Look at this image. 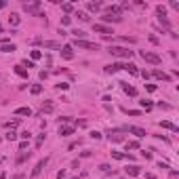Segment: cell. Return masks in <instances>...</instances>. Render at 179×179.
<instances>
[{
	"mask_svg": "<svg viewBox=\"0 0 179 179\" xmlns=\"http://www.w3.org/2000/svg\"><path fill=\"white\" fill-rule=\"evenodd\" d=\"M32 95H40V93H42V85H32Z\"/></svg>",
	"mask_w": 179,
	"mask_h": 179,
	"instance_id": "obj_33",
	"label": "cell"
},
{
	"mask_svg": "<svg viewBox=\"0 0 179 179\" xmlns=\"http://www.w3.org/2000/svg\"><path fill=\"white\" fill-rule=\"evenodd\" d=\"M4 139H6V141H15V139H17V133H15V131H6Z\"/></svg>",
	"mask_w": 179,
	"mask_h": 179,
	"instance_id": "obj_32",
	"label": "cell"
},
{
	"mask_svg": "<svg viewBox=\"0 0 179 179\" xmlns=\"http://www.w3.org/2000/svg\"><path fill=\"white\" fill-rule=\"evenodd\" d=\"M139 103H141V108H143V110H145V112H150V110H152V108H154V103H152V101H150V99H143V101H139Z\"/></svg>",
	"mask_w": 179,
	"mask_h": 179,
	"instance_id": "obj_27",
	"label": "cell"
},
{
	"mask_svg": "<svg viewBox=\"0 0 179 179\" xmlns=\"http://www.w3.org/2000/svg\"><path fill=\"white\" fill-rule=\"evenodd\" d=\"M74 133V127H61V129H59V135H61V137H68V135H72Z\"/></svg>",
	"mask_w": 179,
	"mask_h": 179,
	"instance_id": "obj_23",
	"label": "cell"
},
{
	"mask_svg": "<svg viewBox=\"0 0 179 179\" xmlns=\"http://www.w3.org/2000/svg\"><path fill=\"white\" fill-rule=\"evenodd\" d=\"M70 21H72V17H61V25H70Z\"/></svg>",
	"mask_w": 179,
	"mask_h": 179,
	"instance_id": "obj_45",
	"label": "cell"
},
{
	"mask_svg": "<svg viewBox=\"0 0 179 179\" xmlns=\"http://www.w3.org/2000/svg\"><path fill=\"white\" fill-rule=\"evenodd\" d=\"M141 156H143L145 160H152V152H141Z\"/></svg>",
	"mask_w": 179,
	"mask_h": 179,
	"instance_id": "obj_47",
	"label": "cell"
},
{
	"mask_svg": "<svg viewBox=\"0 0 179 179\" xmlns=\"http://www.w3.org/2000/svg\"><path fill=\"white\" fill-rule=\"evenodd\" d=\"M139 55H141V59H143V61H148V63H152V65H160V63H162L160 55H156V53H150V51H141Z\"/></svg>",
	"mask_w": 179,
	"mask_h": 179,
	"instance_id": "obj_2",
	"label": "cell"
},
{
	"mask_svg": "<svg viewBox=\"0 0 179 179\" xmlns=\"http://www.w3.org/2000/svg\"><path fill=\"white\" fill-rule=\"evenodd\" d=\"M139 148V141H127V152L129 150H137Z\"/></svg>",
	"mask_w": 179,
	"mask_h": 179,
	"instance_id": "obj_36",
	"label": "cell"
},
{
	"mask_svg": "<svg viewBox=\"0 0 179 179\" xmlns=\"http://www.w3.org/2000/svg\"><path fill=\"white\" fill-rule=\"evenodd\" d=\"M78 145H80V139H78V141H72V143H70V145H68V150H76V148H78Z\"/></svg>",
	"mask_w": 179,
	"mask_h": 179,
	"instance_id": "obj_44",
	"label": "cell"
},
{
	"mask_svg": "<svg viewBox=\"0 0 179 179\" xmlns=\"http://www.w3.org/2000/svg\"><path fill=\"white\" fill-rule=\"evenodd\" d=\"M76 17H78L80 21H89V19H91V17L85 13V11H76Z\"/></svg>",
	"mask_w": 179,
	"mask_h": 179,
	"instance_id": "obj_31",
	"label": "cell"
},
{
	"mask_svg": "<svg viewBox=\"0 0 179 179\" xmlns=\"http://www.w3.org/2000/svg\"><path fill=\"white\" fill-rule=\"evenodd\" d=\"M160 127H162V129H169V131H173V133H179V127L177 124H173V122H169V120H162Z\"/></svg>",
	"mask_w": 179,
	"mask_h": 179,
	"instance_id": "obj_13",
	"label": "cell"
},
{
	"mask_svg": "<svg viewBox=\"0 0 179 179\" xmlns=\"http://www.w3.org/2000/svg\"><path fill=\"white\" fill-rule=\"evenodd\" d=\"M145 179H156V175L154 173H145Z\"/></svg>",
	"mask_w": 179,
	"mask_h": 179,
	"instance_id": "obj_53",
	"label": "cell"
},
{
	"mask_svg": "<svg viewBox=\"0 0 179 179\" xmlns=\"http://www.w3.org/2000/svg\"><path fill=\"white\" fill-rule=\"evenodd\" d=\"M23 68H28V70H30V68H36V65H34V61H28V59H23Z\"/></svg>",
	"mask_w": 179,
	"mask_h": 179,
	"instance_id": "obj_42",
	"label": "cell"
},
{
	"mask_svg": "<svg viewBox=\"0 0 179 179\" xmlns=\"http://www.w3.org/2000/svg\"><path fill=\"white\" fill-rule=\"evenodd\" d=\"M25 148H28V141H21V143H19V152H23Z\"/></svg>",
	"mask_w": 179,
	"mask_h": 179,
	"instance_id": "obj_50",
	"label": "cell"
},
{
	"mask_svg": "<svg viewBox=\"0 0 179 179\" xmlns=\"http://www.w3.org/2000/svg\"><path fill=\"white\" fill-rule=\"evenodd\" d=\"M122 112H124V114H129V116H139V114H141L139 110H122Z\"/></svg>",
	"mask_w": 179,
	"mask_h": 179,
	"instance_id": "obj_39",
	"label": "cell"
},
{
	"mask_svg": "<svg viewBox=\"0 0 179 179\" xmlns=\"http://www.w3.org/2000/svg\"><path fill=\"white\" fill-rule=\"evenodd\" d=\"M110 154H112V158H116V160H124V158H127V154H122V152H116V150H112Z\"/></svg>",
	"mask_w": 179,
	"mask_h": 179,
	"instance_id": "obj_28",
	"label": "cell"
},
{
	"mask_svg": "<svg viewBox=\"0 0 179 179\" xmlns=\"http://www.w3.org/2000/svg\"><path fill=\"white\" fill-rule=\"evenodd\" d=\"M101 6H103L101 2H89V4H87V8H89L91 13H99V11H101Z\"/></svg>",
	"mask_w": 179,
	"mask_h": 179,
	"instance_id": "obj_17",
	"label": "cell"
},
{
	"mask_svg": "<svg viewBox=\"0 0 179 179\" xmlns=\"http://www.w3.org/2000/svg\"><path fill=\"white\" fill-rule=\"evenodd\" d=\"M42 46L45 48H59V42H55V40H42Z\"/></svg>",
	"mask_w": 179,
	"mask_h": 179,
	"instance_id": "obj_22",
	"label": "cell"
},
{
	"mask_svg": "<svg viewBox=\"0 0 179 179\" xmlns=\"http://www.w3.org/2000/svg\"><path fill=\"white\" fill-rule=\"evenodd\" d=\"M46 78H48V72L42 70V72H40V80H46Z\"/></svg>",
	"mask_w": 179,
	"mask_h": 179,
	"instance_id": "obj_48",
	"label": "cell"
},
{
	"mask_svg": "<svg viewBox=\"0 0 179 179\" xmlns=\"http://www.w3.org/2000/svg\"><path fill=\"white\" fill-rule=\"evenodd\" d=\"M158 21H160V23H162V25H164V28H167V30H169V28H171V21H169V19H167V17H158Z\"/></svg>",
	"mask_w": 179,
	"mask_h": 179,
	"instance_id": "obj_37",
	"label": "cell"
},
{
	"mask_svg": "<svg viewBox=\"0 0 179 179\" xmlns=\"http://www.w3.org/2000/svg\"><path fill=\"white\" fill-rule=\"evenodd\" d=\"M74 46H78V48H91V51H99V45L87 42V40H74Z\"/></svg>",
	"mask_w": 179,
	"mask_h": 179,
	"instance_id": "obj_8",
	"label": "cell"
},
{
	"mask_svg": "<svg viewBox=\"0 0 179 179\" xmlns=\"http://www.w3.org/2000/svg\"><path fill=\"white\" fill-rule=\"evenodd\" d=\"M72 34L76 40H85V36H87V32H82V30H72Z\"/></svg>",
	"mask_w": 179,
	"mask_h": 179,
	"instance_id": "obj_26",
	"label": "cell"
},
{
	"mask_svg": "<svg viewBox=\"0 0 179 179\" xmlns=\"http://www.w3.org/2000/svg\"><path fill=\"white\" fill-rule=\"evenodd\" d=\"M118 85L122 87V91H124L127 95H131V97H135V95H137V89H135V87H131L129 82H118Z\"/></svg>",
	"mask_w": 179,
	"mask_h": 179,
	"instance_id": "obj_11",
	"label": "cell"
},
{
	"mask_svg": "<svg viewBox=\"0 0 179 179\" xmlns=\"http://www.w3.org/2000/svg\"><path fill=\"white\" fill-rule=\"evenodd\" d=\"M158 108H162V110H171V105H169V103H162V101L158 103Z\"/></svg>",
	"mask_w": 179,
	"mask_h": 179,
	"instance_id": "obj_49",
	"label": "cell"
},
{
	"mask_svg": "<svg viewBox=\"0 0 179 179\" xmlns=\"http://www.w3.org/2000/svg\"><path fill=\"white\" fill-rule=\"evenodd\" d=\"M0 32H2V25H0Z\"/></svg>",
	"mask_w": 179,
	"mask_h": 179,
	"instance_id": "obj_55",
	"label": "cell"
},
{
	"mask_svg": "<svg viewBox=\"0 0 179 179\" xmlns=\"http://www.w3.org/2000/svg\"><path fill=\"white\" fill-rule=\"evenodd\" d=\"M156 13H158V17H167V6L158 4V6H156Z\"/></svg>",
	"mask_w": 179,
	"mask_h": 179,
	"instance_id": "obj_30",
	"label": "cell"
},
{
	"mask_svg": "<svg viewBox=\"0 0 179 179\" xmlns=\"http://www.w3.org/2000/svg\"><path fill=\"white\" fill-rule=\"evenodd\" d=\"M40 4H42L40 0H34V2H30V4L25 2V4H23V11H25V13H30V15H38V8H40Z\"/></svg>",
	"mask_w": 179,
	"mask_h": 179,
	"instance_id": "obj_3",
	"label": "cell"
},
{
	"mask_svg": "<svg viewBox=\"0 0 179 179\" xmlns=\"http://www.w3.org/2000/svg\"><path fill=\"white\" fill-rule=\"evenodd\" d=\"M120 70H124V63H120V61H114V63H110V65L103 68L105 74H116V72H120Z\"/></svg>",
	"mask_w": 179,
	"mask_h": 179,
	"instance_id": "obj_4",
	"label": "cell"
},
{
	"mask_svg": "<svg viewBox=\"0 0 179 179\" xmlns=\"http://www.w3.org/2000/svg\"><path fill=\"white\" fill-rule=\"evenodd\" d=\"M122 131H124V133H133L135 137H139V139H141V137H145V129H141V127H122Z\"/></svg>",
	"mask_w": 179,
	"mask_h": 179,
	"instance_id": "obj_5",
	"label": "cell"
},
{
	"mask_svg": "<svg viewBox=\"0 0 179 179\" xmlns=\"http://www.w3.org/2000/svg\"><path fill=\"white\" fill-rule=\"evenodd\" d=\"M110 141H114V143H120V141H124V135H118V133H110Z\"/></svg>",
	"mask_w": 179,
	"mask_h": 179,
	"instance_id": "obj_21",
	"label": "cell"
},
{
	"mask_svg": "<svg viewBox=\"0 0 179 179\" xmlns=\"http://www.w3.org/2000/svg\"><path fill=\"white\" fill-rule=\"evenodd\" d=\"M30 57H32V61H38V59L42 57V51H32V53H30Z\"/></svg>",
	"mask_w": 179,
	"mask_h": 179,
	"instance_id": "obj_35",
	"label": "cell"
},
{
	"mask_svg": "<svg viewBox=\"0 0 179 179\" xmlns=\"http://www.w3.org/2000/svg\"><path fill=\"white\" fill-rule=\"evenodd\" d=\"M30 156H32V154H30V152H21V154H19V156H17V164H23V162H25V160H28V158H30Z\"/></svg>",
	"mask_w": 179,
	"mask_h": 179,
	"instance_id": "obj_24",
	"label": "cell"
},
{
	"mask_svg": "<svg viewBox=\"0 0 179 179\" xmlns=\"http://www.w3.org/2000/svg\"><path fill=\"white\" fill-rule=\"evenodd\" d=\"M124 173H127L129 177H137V175L141 173V169H139L137 164H131V167H127V169H124Z\"/></svg>",
	"mask_w": 179,
	"mask_h": 179,
	"instance_id": "obj_12",
	"label": "cell"
},
{
	"mask_svg": "<svg viewBox=\"0 0 179 179\" xmlns=\"http://www.w3.org/2000/svg\"><path fill=\"white\" fill-rule=\"evenodd\" d=\"M145 89L150 91V93H154V91H156V85H145Z\"/></svg>",
	"mask_w": 179,
	"mask_h": 179,
	"instance_id": "obj_51",
	"label": "cell"
},
{
	"mask_svg": "<svg viewBox=\"0 0 179 179\" xmlns=\"http://www.w3.org/2000/svg\"><path fill=\"white\" fill-rule=\"evenodd\" d=\"M17 51V46L13 45V42H8V45H0V53H15Z\"/></svg>",
	"mask_w": 179,
	"mask_h": 179,
	"instance_id": "obj_16",
	"label": "cell"
},
{
	"mask_svg": "<svg viewBox=\"0 0 179 179\" xmlns=\"http://www.w3.org/2000/svg\"><path fill=\"white\" fill-rule=\"evenodd\" d=\"M124 70H127L131 76H139V70H137V65H135V63H131V61H129V63H124Z\"/></svg>",
	"mask_w": 179,
	"mask_h": 179,
	"instance_id": "obj_14",
	"label": "cell"
},
{
	"mask_svg": "<svg viewBox=\"0 0 179 179\" xmlns=\"http://www.w3.org/2000/svg\"><path fill=\"white\" fill-rule=\"evenodd\" d=\"M46 164H48V156H45L42 160H38V164H36V167L32 169V177H38V175L42 173V169H45Z\"/></svg>",
	"mask_w": 179,
	"mask_h": 179,
	"instance_id": "obj_6",
	"label": "cell"
},
{
	"mask_svg": "<svg viewBox=\"0 0 179 179\" xmlns=\"http://www.w3.org/2000/svg\"><path fill=\"white\" fill-rule=\"evenodd\" d=\"M61 57H63V59H68V61H70V59H74V51H72V46H70V45H65L63 48H61Z\"/></svg>",
	"mask_w": 179,
	"mask_h": 179,
	"instance_id": "obj_10",
	"label": "cell"
},
{
	"mask_svg": "<svg viewBox=\"0 0 179 179\" xmlns=\"http://www.w3.org/2000/svg\"><path fill=\"white\" fill-rule=\"evenodd\" d=\"M93 32H97V34H103V36H108V34H114V30H112V28H108V25H103V23H93Z\"/></svg>",
	"mask_w": 179,
	"mask_h": 179,
	"instance_id": "obj_7",
	"label": "cell"
},
{
	"mask_svg": "<svg viewBox=\"0 0 179 179\" xmlns=\"http://www.w3.org/2000/svg\"><path fill=\"white\" fill-rule=\"evenodd\" d=\"M19 137H21L23 141H30V137H32V133H30V131H23V133L19 135Z\"/></svg>",
	"mask_w": 179,
	"mask_h": 179,
	"instance_id": "obj_40",
	"label": "cell"
},
{
	"mask_svg": "<svg viewBox=\"0 0 179 179\" xmlns=\"http://www.w3.org/2000/svg\"><path fill=\"white\" fill-rule=\"evenodd\" d=\"M55 89H59V91H68V89H70V85H68V82H59V85H55Z\"/></svg>",
	"mask_w": 179,
	"mask_h": 179,
	"instance_id": "obj_38",
	"label": "cell"
},
{
	"mask_svg": "<svg viewBox=\"0 0 179 179\" xmlns=\"http://www.w3.org/2000/svg\"><path fill=\"white\" fill-rule=\"evenodd\" d=\"M15 114H17V116H32V110H30V108H17Z\"/></svg>",
	"mask_w": 179,
	"mask_h": 179,
	"instance_id": "obj_20",
	"label": "cell"
},
{
	"mask_svg": "<svg viewBox=\"0 0 179 179\" xmlns=\"http://www.w3.org/2000/svg\"><path fill=\"white\" fill-rule=\"evenodd\" d=\"M65 177V171H63V169H61V171H59V173H57V179H63Z\"/></svg>",
	"mask_w": 179,
	"mask_h": 179,
	"instance_id": "obj_52",
	"label": "cell"
},
{
	"mask_svg": "<svg viewBox=\"0 0 179 179\" xmlns=\"http://www.w3.org/2000/svg\"><path fill=\"white\" fill-rule=\"evenodd\" d=\"M110 169H112L110 164H101V167H99V171H103V173H110Z\"/></svg>",
	"mask_w": 179,
	"mask_h": 179,
	"instance_id": "obj_46",
	"label": "cell"
},
{
	"mask_svg": "<svg viewBox=\"0 0 179 179\" xmlns=\"http://www.w3.org/2000/svg\"><path fill=\"white\" fill-rule=\"evenodd\" d=\"M118 40H120V42H129V45L137 42V38H133V36H118Z\"/></svg>",
	"mask_w": 179,
	"mask_h": 179,
	"instance_id": "obj_29",
	"label": "cell"
},
{
	"mask_svg": "<svg viewBox=\"0 0 179 179\" xmlns=\"http://www.w3.org/2000/svg\"><path fill=\"white\" fill-rule=\"evenodd\" d=\"M61 11H63V13H72V11H74V6H72L70 2H63V4H61Z\"/></svg>",
	"mask_w": 179,
	"mask_h": 179,
	"instance_id": "obj_34",
	"label": "cell"
},
{
	"mask_svg": "<svg viewBox=\"0 0 179 179\" xmlns=\"http://www.w3.org/2000/svg\"><path fill=\"white\" fill-rule=\"evenodd\" d=\"M108 53H110V55H114V57H124V59H131V57H133V51L122 48V46H110V48H108Z\"/></svg>",
	"mask_w": 179,
	"mask_h": 179,
	"instance_id": "obj_1",
	"label": "cell"
},
{
	"mask_svg": "<svg viewBox=\"0 0 179 179\" xmlns=\"http://www.w3.org/2000/svg\"><path fill=\"white\" fill-rule=\"evenodd\" d=\"M103 135L99 133V131H91V139H101Z\"/></svg>",
	"mask_w": 179,
	"mask_h": 179,
	"instance_id": "obj_41",
	"label": "cell"
},
{
	"mask_svg": "<svg viewBox=\"0 0 179 179\" xmlns=\"http://www.w3.org/2000/svg\"><path fill=\"white\" fill-rule=\"evenodd\" d=\"M19 21H21V17H19L17 13H11V17H8V23L15 28V25H19Z\"/></svg>",
	"mask_w": 179,
	"mask_h": 179,
	"instance_id": "obj_19",
	"label": "cell"
},
{
	"mask_svg": "<svg viewBox=\"0 0 179 179\" xmlns=\"http://www.w3.org/2000/svg\"><path fill=\"white\" fill-rule=\"evenodd\" d=\"M152 74H154V78H158V80H167V82H171V76L164 74V72H160V70H154Z\"/></svg>",
	"mask_w": 179,
	"mask_h": 179,
	"instance_id": "obj_15",
	"label": "cell"
},
{
	"mask_svg": "<svg viewBox=\"0 0 179 179\" xmlns=\"http://www.w3.org/2000/svg\"><path fill=\"white\" fill-rule=\"evenodd\" d=\"M101 19H103L105 23H120V21H122V17H114V15H110V13H103Z\"/></svg>",
	"mask_w": 179,
	"mask_h": 179,
	"instance_id": "obj_9",
	"label": "cell"
},
{
	"mask_svg": "<svg viewBox=\"0 0 179 179\" xmlns=\"http://www.w3.org/2000/svg\"><path fill=\"white\" fill-rule=\"evenodd\" d=\"M4 6H6V2H4V0H0V11H2Z\"/></svg>",
	"mask_w": 179,
	"mask_h": 179,
	"instance_id": "obj_54",
	"label": "cell"
},
{
	"mask_svg": "<svg viewBox=\"0 0 179 179\" xmlns=\"http://www.w3.org/2000/svg\"><path fill=\"white\" fill-rule=\"evenodd\" d=\"M72 179H78V177H72Z\"/></svg>",
	"mask_w": 179,
	"mask_h": 179,
	"instance_id": "obj_56",
	"label": "cell"
},
{
	"mask_svg": "<svg viewBox=\"0 0 179 179\" xmlns=\"http://www.w3.org/2000/svg\"><path fill=\"white\" fill-rule=\"evenodd\" d=\"M15 74H17L19 78H28V70H25L23 65H15Z\"/></svg>",
	"mask_w": 179,
	"mask_h": 179,
	"instance_id": "obj_18",
	"label": "cell"
},
{
	"mask_svg": "<svg viewBox=\"0 0 179 179\" xmlns=\"http://www.w3.org/2000/svg\"><path fill=\"white\" fill-rule=\"evenodd\" d=\"M55 110V105L51 103V101H46V103H42V114H51Z\"/></svg>",
	"mask_w": 179,
	"mask_h": 179,
	"instance_id": "obj_25",
	"label": "cell"
},
{
	"mask_svg": "<svg viewBox=\"0 0 179 179\" xmlns=\"http://www.w3.org/2000/svg\"><path fill=\"white\" fill-rule=\"evenodd\" d=\"M19 124V120H11V122H6V129H15Z\"/></svg>",
	"mask_w": 179,
	"mask_h": 179,
	"instance_id": "obj_43",
	"label": "cell"
}]
</instances>
